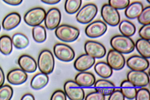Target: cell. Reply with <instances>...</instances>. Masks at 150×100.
<instances>
[{"label":"cell","mask_w":150,"mask_h":100,"mask_svg":"<svg viewBox=\"0 0 150 100\" xmlns=\"http://www.w3.org/2000/svg\"><path fill=\"white\" fill-rule=\"evenodd\" d=\"M13 90L12 87L5 85L0 87V100H10L13 96Z\"/></svg>","instance_id":"cell-29"},{"label":"cell","mask_w":150,"mask_h":100,"mask_svg":"<svg viewBox=\"0 0 150 100\" xmlns=\"http://www.w3.org/2000/svg\"><path fill=\"white\" fill-rule=\"evenodd\" d=\"M84 49L86 54L95 58H101L106 53V49L102 44L98 42L89 41L85 44Z\"/></svg>","instance_id":"cell-9"},{"label":"cell","mask_w":150,"mask_h":100,"mask_svg":"<svg viewBox=\"0 0 150 100\" xmlns=\"http://www.w3.org/2000/svg\"><path fill=\"white\" fill-rule=\"evenodd\" d=\"M28 78L27 74L23 70L19 69L11 71L7 75L8 82L13 85L21 84L25 82Z\"/></svg>","instance_id":"cell-16"},{"label":"cell","mask_w":150,"mask_h":100,"mask_svg":"<svg viewBox=\"0 0 150 100\" xmlns=\"http://www.w3.org/2000/svg\"><path fill=\"white\" fill-rule=\"evenodd\" d=\"M5 80L4 72L2 69L0 67V87L4 84Z\"/></svg>","instance_id":"cell-41"},{"label":"cell","mask_w":150,"mask_h":100,"mask_svg":"<svg viewBox=\"0 0 150 100\" xmlns=\"http://www.w3.org/2000/svg\"><path fill=\"white\" fill-rule=\"evenodd\" d=\"M43 3L49 5H54L59 3L61 0H41Z\"/></svg>","instance_id":"cell-42"},{"label":"cell","mask_w":150,"mask_h":100,"mask_svg":"<svg viewBox=\"0 0 150 100\" xmlns=\"http://www.w3.org/2000/svg\"><path fill=\"white\" fill-rule=\"evenodd\" d=\"M54 65V57L52 52L47 50L42 51L38 60V66L40 71L49 74L53 72Z\"/></svg>","instance_id":"cell-3"},{"label":"cell","mask_w":150,"mask_h":100,"mask_svg":"<svg viewBox=\"0 0 150 100\" xmlns=\"http://www.w3.org/2000/svg\"><path fill=\"white\" fill-rule=\"evenodd\" d=\"M49 78L47 74L40 73L35 75L32 79L31 86L33 89L39 90L42 89L48 84Z\"/></svg>","instance_id":"cell-21"},{"label":"cell","mask_w":150,"mask_h":100,"mask_svg":"<svg viewBox=\"0 0 150 100\" xmlns=\"http://www.w3.org/2000/svg\"><path fill=\"white\" fill-rule=\"evenodd\" d=\"M94 70L100 77L104 78L110 77L112 74V69L108 65L104 62H98L95 66Z\"/></svg>","instance_id":"cell-22"},{"label":"cell","mask_w":150,"mask_h":100,"mask_svg":"<svg viewBox=\"0 0 150 100\" xmlns=\"http://www.w3.org/2000/svg\"><path fill=\"white\" fill-rule=\"evenodd\" d=\"M127 65L132 70L144 71L149 66L148 60L142 56L134 55L129 58L127 61Z\"/></svg>","instance_id":"cell-14"},{"label":"cell","mask_w":150,"mask_h":100,"mask_svg":"<svg viewBox=\"0 0 150 100\" xmlns=\"http://www.w3.org/2000/svg\"><path fill=\"white\" fill-rule=\"evenodd\" d=\"M128 80L136 87H143L149 83L148 74L144 71L132 70L127 74Z\"/></svg>","instance_id":"cell-13"},{"label":"cell","mask_w":150,"mask_h":100,"mask_svg":"<svg viewBox=\"0 0 150 100\" xmlns=\"http://www.w3.org/2000/svg\"><path fill=\"white\" fill-rule=\"evenodd\" d=\"M120 86L121 87H135L131 82L128 80L123 81L121 84Z\"/></svg>","instance_id":"cell-43"},{"label":"cell","mask_w":150,"mask_h":100,"mask_svg":"<svg viewBox=\"0 0 150 100\" xmlns=\"http://www.w3.org/2000/svg\"><path fill=\"white\" fill-rule=\"evenodd\" d=\"M95 59L86 54L81 55L75 61L74 66L77 70L83 72L89 70L95 64Z\"/></svg>","instance_id":"cell-15"},{"label":"cell","mask_w":150,"mask_h":100,"mask_svg":"<svg viewBox=\"0 0 150 100\" xmlns=\"http://www.w3.org/2000/svg\"><path fill=\"white\" fill-rule=\"evenodd\" d=\"M107 60L108 65L112 69L116 70H122L125 65V59L123 55L114 49L109 51Z\"/></svg>","instance_id":"cell-11"},{"label":"cell","mask_w":150,"mask_h":100,"mask_svg":"<svg viewBox=\"0 0 150 100\" xmlns=\"http://www.w3.org/2000/svg\"><path fill=\"white\" fill-rule=\"evenodd\" d=\"M95 90L96 92L101 93L105 96L110 95L115 90V88L108 89L99 88H96Z\"/></svg>","instance_id":"cell-39"},{"label":"cell","mask_w":150,"mask_h":100,"mask_svg":"<svg viewBox=\"0 0 150 100\" xmlns=\"http://www.w3.org/2000/svg\"><path fill=\"white\" fill-rule=\"evenodd\" d=\"M120 91L125 97L130 99L135 98L137 92L136 89L134 88H122Z\"/></svg>","instance_id":"cell-34"},{"label":"cell","mask_w":150,"mask_h":100,"mask_svg":"<svg viewBox=\"0 0 150 100\" xmlns=\"http://www.w3.org/2000/svg\"><path fill=\"white\" fill-rule=\"evenodd\" d=\"M6 3L11 6H16L21 4L23 0H3Z\"/></svg>","instance_id":"cell-40"},{"label":"cell","mask_w":150,"mask_h":100,"mask_svg":"<svg viewBox=\"0 0 150 100\" xmlns=\"http://www.w3.org/2000/svg\"><path fill=\"white\" fill-rule=\"evenodd\" d=\"M110 44L113 49L121 54L130 53L135 48L133 40L129 37L123 35L114 36L111 39Z\"/></svg>","instance_id":"cell-1"},{"label":"cell","mask_w":150,"mask_h":100,"mask_svg":"<svg viewBox=\"0 0 150 100\" xmlns=\"http://www.w3.org/2000/svg\"><path fill=\"white\" fill-rule=\"evenodd\" d=\"M98 11V8L95 4H87L82 7L78 12L76 16V20L82 24L88 23L94 18Z\"/></svg>","instance_id":"cell-5"},{"label":"cell","mask_w":150,"mask_h":100,"mask_svg":"<svg viewBox=\"0 0 150 100\" xmlns=\"http://www.w3.org/2000/svg\"><path fill=\"white\" fill-rule=\"evenodd\" d=\"M55 34L60 40L66 42H71L78 39L80 35V31L76 27L63 24L56 28Z\"/></svg>","instance_id":"cell-2"},{"label":"cell","mask_w":150,"mask_h":100,"mask_svg":"<svg viewBox=\"0 0 150 100\" xmlns=\"http://www.w3.org/2000/svg\"><path fill=\"white\" fill-rule=\"evenodd\" d=\"M149 3H150V0H146Z\"/></svg>","instance_id":"cell-45"},{"label":"cell","mask_w":150,"mask_h":100,"mask_svg":"<svg viewBox=\"0 0 150 100\" xmlns=\"http://www.w3.org/2000/svg\"><path fill=\"white\" fill-rule=\"evenodd\" d=\"M54 54L59 60L68 62L72 60L75 56V52L69 46L64 44L58 43L54 47Z\"/></svg>","instance_id":"cell-7"},{"label":"cell","mask_w":150,"mask_h":100,"mask_svg":"<svg viewBox=\"0 0 150 100\" xmlns=\"http://www.w3.org/2000/svg\"><path fill=\"white\" fill-rule=\"evenodd\" d=\"M136 100H150L149 91L146 89H141L137 91Z\"/></svg>","instance_id":"cell-32"},{"label":"cell","mask_w":150,"mask_h":100,"mask_svg":"<svg viewBox=\"0 0 150 100\" xmlns=\"http://www.w3.org/2000/svg\"><path fill=\"white\" fill-rule=\"evenodd\" d=\"M46 14L45 10L42 8H34L25 14L24 20L28 26L34 27L39 26L43 21Z\"/></svg>","instance_id":"cell-4"},{"label":"cell","mask_w":150,"mask_h":100,"mask_svg":"<svg viewBox=\"0 0 150 100\" xmlns=\"http://www.w3.org/2000/svg\"><path fill=\"white\" fill-rule=\"evenodd\" d=\"M12 41L15 47L18 49L25 48L29 44V41L28 37L25 35L20 33L14 34L12 37Z\"/></svg>","instance_id":"cell-25"},{"label":"cell","mask_w":150,"mask_h":100,"mask_svg":"<svg viewBox=\"0 0 150 100\" xmlns=\"http://www.w3.org/2000/svg\"><path fill=\"white\" fill-rule=\"evenodd\" d=\"M21 21L20 15L17 12H12L7 15L4 19L2 22L4 29L10 30L17 27Z\"/></svg>","instance_id":"cell-18"},{"label":"cell","mask_w":150,"mask_h":100,"mask_svg":"<svg viewBox=\"0 0 150 100\" xmlns=\"http://www.w3.org/2000/svg\"><path fill=\"white\" fill-rule=\"evenodd\" d=\"M137 50L146 58L150 57V43L149 41L142 39L137 40L135 45Z\"/></svg>","instance_id":"cell-23"},{"label":"cell","mask_w":150,"mask_h":100,"mask_svg":"<svg viewBox=\"0 0 150 100\" xmlns=\"http://www.w3.org/2000/svg\"><path fill=\"white\" fill-rule=\"evenodd\" d=\"M82 4V0H66L65 9L70 14H74L79 10Z\"/></svg>","instance_id":"cell-28"},{"label":"cell","mask_w":150,"mask_h":100,"mask_svg":"<svg viewBox=\"0 0 150 100\" xmlns=\"http://www.w3.org/2000/svg\"><path fill=\"white\" fill-rule=\"evenodd\" d=\"M105 96L99 93L96 92L91 93L87 95L86 98V100H104Z\"/></svg>","instance_id":"cell-35"},{"label":"cell","mask_w":150,"mask_h":100,"mask_svg":"<svg viewBox=\"0 0 150 100\" xmlns=\"http://www.w3.org/2000/svg\"><path fill=\"white\" fill-rule=\"evenodd\" d=\"M139 35L142 39L149 41L150 40V24L144 25L140 29Z\"/></svg>","instance_id":"cell-33"},{"label":"cell","mask_w":150,"mask_h":100,"mask_svg":"<svg viewBox=\"0 0 150 100\" xmlns=\"http://www.w3.org/2000/svg\"><path fill=\"white\" fill-rule=\"evenodd\" d=\"M76 82L81 87H90L96 82V78L91 73L82 72L79 73L75 78Z\"/></svg>","instance_id":"cell-19"},{"label":"cell","mask_w":150,"mask_h":100,"mask_svg":"<svg viewBox=\"0 0 150 100\" xmlns=\"http://www.w3.org/2000/svg\"><path fill=\"white\" fill-rule=\"evenodd\" d=\"M109 4L117 10H121L129 6L130 0H109Z\"/></svg>","instance_id":"cell-31"},{"label":"cell","mask_w":150,"mask_h":100,"mask_svg":"<svg viewBox=\"0 0 150 100\" xmlns=\"http://www.w3.org/2000/svg\"><path fill=\"white\" fill-rule=\"evenodd\" d=\"M52 100H66L67 97L66 94L63 91L58 90L55 92L53 94L51 98Z\"/></svg>","instance_id":"cell-38"},{"label":"cell","mask_w":150,"mask_h":100,"mask_svg":"<svg viewBox=\"0 0 150 100\" xmlns=\"http://www.w3.org/2000/svg\"><path fill=\"white\" fill-rule=\"evenodd\" d=\"M120 90H115L110 95L109 98V100H124L125 99Z\"/></svg>","instance_id":"cell-37"},{"label":"cell","mask_w":150,"mask_h":100,"mask_svg":"<svg viewBox=\"0 0 150 100\" xmlns=\"http://www.w3.org/2000/svg\"><path fill=\"white\" fill-rule=\"evenodd\" d=\"M107 26L103 21H94L88 25L85 30L86 35L92 38H98L103 35L106 32Z\"/></svg>","instance_id":"cell-10"},{"label":"cell","mask_w":150,"mask_h":100,"mask_svg":"<svg viewBox=\"0 0 150 100\" xmlns=\"http://www.w3.org/2000/svg\"><path fill=\"white\" fill-rule=\"evenodd\" d=\"M102 17L105 21L109 26H117L120 22V16L117 10L109 4H105L102 7Z\"/></svg>","instance_id":"cell-6"},{"label":"cell","mask_w":150,"mask_h":100,"mask_svg":"<svg viewBox=\"0 0 150 100\" xmlns=\"http://www.w3.org/2000/svg\"><path fill=\"white\" fill-rule=\"evenodd\" d=\"M35 99L34 96L32 94H25L21 99V100H34Z\"/></svg>","instance_id":"cell-44"},{"label":"cell","mask_w":150,"mask_h":100,"mask_svg":"<svg viewBox=\"0 0 150 100\" xmlns=\"http://www.w3.org/2000/svg\"><path fill=\"white\" fill-rule=\"evenodd\" d=\"M81 86L73 81L67 82L64 85L65 94L71 100H82L85 97V93Z\"/></svg>","instance_id":"cell-8"},{"label":"cell","mask_w":150,"mask_h":100,"mask_svg":"<svg viewBox=\"0 0 150 100\" xmlns=\"http://www.w3.org/2000/svg\"><path fill=\"white\" fill-rule=\"evenodd\" d=\"M139 22L143 25L150 23V7L148 6L143 9L142 13L137 18Z\"/></svg>","instance_id":"cell-30"},{"label":"cell","mask_w":150,"mask_h":100,"mask_svg":"<svg viewBox=\"0 0 150 100\" xmlns=\"http://www.w3.org/2000/svg\"><path fill=\"white\" fill-rule=\"evenodd\" d=\"M144 9L142 4L136 1L132 3L126 8L125 15L129 19H134L138 18Z\"/></svg>","instance_id":"cell-20"},{"label":"cell","mask_w":150,"mask_h":100,"mask_svg":"<svg viewBox=\"0 0 150 100\" xmlns=\"http://www.w3.org/2000/svg\"><path fill=\"white\" fill-rule=\"evenodd\" d=\"M61 15L59 10L54 8L50 9L46 14L45 19V26L49 30L57 28L60 23Z\"/></svg>","instance_id":"cell-12"},{"label":"cell","mask_w":150,"mask_h":100,"mask_svg":"<svg viewBox=\"0 0 150 100\" xmlns=\"http://www.w3.org/2000/svg\"><path fill=\"white\" fill-rule=\"evenodd\" d=\"M119 29L123 35L130 37L135 33L136 28L134 25L130 21L124 20L120 23Z\"/></svg>","instance_id":"cell-24"},{"label":"cell","mask_w":150,"mask_h":100,"mask_svg":"<svg viewBox=\"0 0 150 100\" xmlns=\"http://www.w3.org/2000/svg\"><path fill=\"white\" fill-rule=\"evenodd\" d=\"M12 50L11 39L8 35H4L0 37V51L4 55H8Z\"/></svg>","instance_id":"cell-26"},{"label":"cell","mask_w":150,"mask_h":100,"mask_svg":"<svg viewBox=\"0 0 150 100\" xmlns=\"http://www.w3.org/2000/svg\"><path fill=\"white\" fill-rule=\"evenodd\" d=\"M32 34L34 40L38 43H42L46 39V30L44 27L40 25L34 27Z\"/></svg>","instance_id":"cell-27"},{"label":"cell","mask_w":150,"mask_h":100,"mask_svg":"<svg viewBox=\"0 0 150 100\" xmlns=\"http://www.w3.org/2000/svg\"><path fill=\"white\" fill-rule=\"evenodd\" d=\"M18 64L21 69L25 72L33 73L37 70V65L35 61L28 55L21 56L18 59Z\"/></svg>","instance_id":"cell-17"},{"label":"cell","mask_w":150,"mask_h":100,"mask_svg":"<svg viewBox=\"0 0 150 100\" xmlns=\"http://www.w3.org/2000/svg\"><path fill=\"white\" fill-rule=\"evenodd\" d=\"M1 26H0V31H1Z\"/></svg>","instance_id":"cell-46"},{"label":"cell","mask_w":150,"mask_h":100,"mask_svg":"<svg viewBox=\"0 0 150 100\" xmlns=\"http://www.w3.org/2000/svg\"><path fill=\"white\" fill-rule=\"evenodd\" d=\"M95 87H108L114 88L115 85L111 82L104 79L99 80L94 84Z\"/></svg>","instance_id":"cell-36"}]
</instances>
